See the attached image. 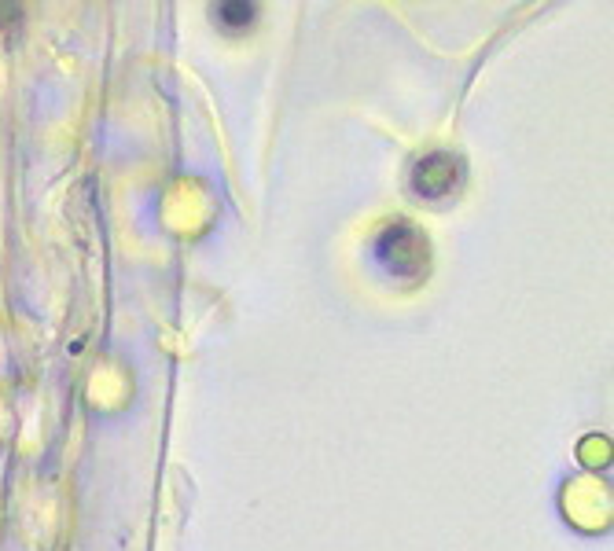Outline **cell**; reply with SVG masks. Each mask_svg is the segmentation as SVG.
Segmentation results:
<instances>
[{"label": "cell", "instance_id": "6da1fadb", "mask_svg": "<svg viewBox=\"0 0 614 551\" xmlns=\"http://www.w3.org/2000/svg\"><path fill=\"white\" fill-rule=\"evenodd\" d=\"M379 258L387 261L390 272H398V276H420V272H427L431 247L412 225H390L379 236Z\"/></svg>", "mask_w": 614, "mask_h": 551}, {"label": "cell", "instance_id": "7a4b0ae2", "mask_svg": "<svg viewBox=\"0 0 614 551\" xmlns=\"http://www.w3.org/2000/svg\"><path fill=\"white\" fill-rule=\"evenodd\" d=\"M456 180H460V162L453 155H445V151L420 158L416 169H412V188L423 199H445L456 188Z\"/></svg>", "mask_w": 614, "mask_h": 551}, {"label": "cell", "instance_id": "3957f363", "mask_svg": "<svg viewBox=\"0 0 614 551\" xmlns=\"http://www.w3.org/2000/svg\"><path fill=\"white\" fill-rule=\"evenodd\" d=\"M214 19H221L225 30H243L254 19V4H217Z\"/></svg>", "mask_w": 614, "mask_h": 551}]
</instances>
